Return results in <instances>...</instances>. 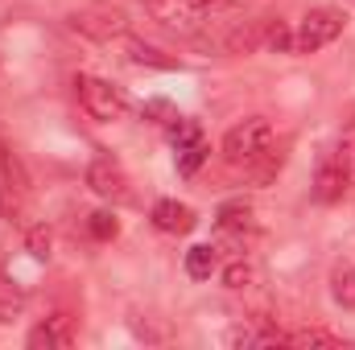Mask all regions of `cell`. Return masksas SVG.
<instances>
[{"mask_svg":"<svg viewBox=\"0 0 355 350\" xmlns=\"http://www.w3.org/2000/svg\"><path fill=\"white\" fill-rule=\"evenodd\" d=\"M75 95H79L83 111H87L91 120H99V124L124 120V111H128V99H124V91H120V87H112L107 79L75 75Z\"/></svg>","mask_w":355,"mask_h":350,"instance_id":"6da1fadb","label":"cell"},{"mask_svg":"<svg viewBox=\"0 0 355 350\" xmlns=\"http://www.w3.org/2000/svg\"><path fill=\"white\" fill-rule=\"evenodd\" d=\"M268 145H272V124H268L265 116H252V120L227 128V136H223V157H227L232 165H248L252 157L265 153Z\"/></svg>","mask_w":355,"mask_h":350,"instance_id":"7a4b0ae2","label":"cell"},{"mask_svg":"<svg viewBox=\"0 0 355 350\" xmlns=\"http://www.w3.org/2000/svg\"><path fill=\"white\" fill-rule=\"evenodd\" d=\"M71 29L91 37V42H112V37L128 33V12L116 4H83L71 12Z\"/></svg>","mask_w":355,"mask_h":350,"instance_id":"3957f363","label":"cell"},{"mask_svg":"<svg viewBox=\"0 0 355 350\" xmlns=\"http://www.w3.org/2000/svg\"><path fill=\"white\" fill-rule=\"evenodd\" d=\"M343 25H347V17H343L339 8H310V12L302 17L297 33H293V50H297V54H314V50L331 46V42L343 33Z\"/></svg>","mask_w":355,"mask_h":350,"instance_id":"277c9868","label":"cell"},{"mask_svg":"<svg viewBox=\"0 0 355 350\" xmlns=\"http://www.w3.org/2000/svg\"><path fill=\"white\" fill-rule=\"evenodd\" d=\"M347 157H343V149H322L318 153V169H314V185H310V194H314V202H339L343 198V190H347Z\"/></svg>","mask_w":355,"mask_h":350,"instance_id":"5b68a950","label":"cell"},{"mask_svg":"<svg viewBox=\"0 0 355 350\" xmlns=\"http://www.w3.org/2000/svg\"><path fill=\"white\" fill-rule=\"evenodd\" d=\"M145 4H149V12H153L162 25L186 29V33H194V29L202 25V17L215 8V4H207V0H145Z\"/></svg>","mask_w":355,"mask_h":350,"instance_id":"8992f818","label":"cell"},{"mask_svg":"<svg viewBox=\"0 0 355 350\" xmlns=\"http://www.w3.org/2000/svg\"><path fill=\"white\" fill-rule=\"evenodd\" d=\"M87 185L99 194V198H112V202H120V198H128V177L124 169L112 161V157H95L87 165Z\"/></svg>","mask_w":355,"mask_h":350,"instance_id":"52a82bcc","label":"cell"},{"mask_svg":"<svg viewBox=\"0 0 355 350\" xmlns=\"http://www.w3.org/2000/svg\"><path fill=\"white\" fill-rule=\"evenodd\" d=\"M194 210L186 206V202H174V198H162L157 206H153V227L157 231H166V235H190L194 231Z\"/></svg>","mask_w":355,"mask_h":350,"instance_id":"ba28073f","label":"cell"},{"mask_svg":"<svg viewBox=\"0 0 355 350\" xmlns=\"http://www.w3.org/2000/svg\"><path fill=\"white\" fill-rule=\"evenodd\" d=\"M71 338H75V330H71V317H62V313H54V317H46L42 326L29 330V347L33 350H62L71 347Z\"/></svg>","mask_w":355,"mask_h":350,"instance_id":"9c48e42d","label":"cell"},{"mask_svg":"<svg viewBox=\"0 0 355 350\" xmlns=\"http://www.w3.org/2000/svg\"><path fill=\"white\" fill-rule=\"evenodd\" d=\"M215 223H219V231L244 235V231H252V206H248L244 198H232V202H223V206H219Z\"/></svg>","mask_w":355,"mask_h":350,"instance_id":"30bf717a","label":"cell"},{"mask_svg":"<svg viewBox=\"0 0 355 350\" xmlns=\"http://www.w3.org/2000/svg\"><path fill=\"white\" fill-rule=\"evenodd\" d=\"M331 297H335V305L355 309V264L339 260L331 268Z\"/></svg>","mask_w":355,"mask_h":350,"instance_id":"8fae6325","label":"cell"},{"mask_svg":"<svg viewBox=\"0 0 355 350\" xmlns=\"http://www.w3.org/2000/svg\"><path fill=\"white\" fill-rule=\"evenodd\" d=\"M128 58H132L137 66H157V71H174L178 66V58L162 54V50L149 46V42H137V37H128Z\"/></svg>","mask_w":355,"mask_h":350,"instance_id":"7c38bea8","label":"cell"},{"mask_svg":"<svg viewBox=\"0 0 355 350\" xmlns=\"http://www.w3.org/2000/svg\"><path fill=\"white\" fill-rule=\"evenodd\" d=\"M215 264H219V256H215L211 243H194V248L186 252V276H190V280H211Z\"/></svg>","mask_w":355,"mask_h":350,"instance_id":"4fadbf2b","label":"cell"},{"mask_svg":"<svg viewBox=\"0 0 355 350\" xmlns=\"http://www.w3.org/2000/svg\"><path fill=\"white\" fill-rule=\"evenodd\" d=\"M265 46L272 50V54H293V33H289V25H285V21H272V17H268Z\"/></svg>","mask_w":355,"mask_h":350,"instance_id":"5bb4252c","label":"cell"},{"mask_svg":"<svg viewBox=\"0 0 355 350\" xmlns=\"http://www.w3.org/2000/svg\"><path fill=\"white\" fill-rule=\"evenodd\" d=\"M25 248H29V256L33 260H50V248H54V235H50V227H29L25 231Z\"/></svg>","mask_w":355,"mask_h":350,"instance_id":"9a60e30c","label":"cell"},{"mask_svg":"<svg viewBox=\"0 0 355 350\" xmlns=\"http://www.w3.org/2000/svg\"><path fill=\"white\" fill-rule=\"evenodd\" d=\"M207 153H211V149H207V140L182 145V149H178V174H194V169L207 161Z\"/></svg>","mask_w":355,"mask_h":350,"instance_id":"2e32d148","label":"cell"},{"mask_svg":"<svg viewBox=\"0 0 355 350\" xmlns=\"http://www.w3.org/2000/svg\"><path fill=\"white\" fill-rule=\"evenodd\" d=\"M170 140H174V149L194 145V140H202V128H198L194 120H186V116H174V120H170Z\"/></svg>","mask_w":355,"mask_h":350,"instance_id":"e0dca14e","label":"cell"},{"mask_svg":"<svg viewBox=\"0 0 355 350\" xmlns=\"http://www.w3.org/2000/svg\"><path fill=\"white\" fill-rule=\"evenodd\" d=\"M87 227H91L95 239H116V235H120V223H116L112 210H95V214H87Z\"/></svg>","mask_w":355,"mask_h":350,"instance_id":"ac0fdd59","label":"cell"},{"mask_svg":"<svg viewBox=\"0 0 355 350\" xmlns=\"http://www.w3.org/2000/svg\"><path fill=\"white\" fill-rule=\"evenodd\" d=\"M252 276H257L252 264H244V260H232L227 268H223V284H227V288H248Z\"/></svg>","mask_w":355,"mask_h":350,"instance_id":"d6986e66","label":"cell"},{"mask_svg":"<svg viewBox=\"0 0 355 350\" xmlns=\"http://www.w3.org/2000/svg\"><path fill=\"white\" fill-rule=\"evenodd\" d=\"M289 342L293 347H339V338L327 330H302V334H289Z\"/></svg>","mask_w":355,"mask_h":350,"instance_id":"ffe728a7","label":"cell"},{"mask_svg":"<svg viewBox=\"0 0 355 350\" xmlns=\"http://www.w3.org/2000/svg\"><path fill=\"white\" fill-rule=\"evenodd\" d=\"M21 305H25L21 297H4V293H0V322H4V326H8V322H17Z\"/></svg>","mask_w":355,"mask_h":350,"instance_id":"44dd1931","label":"cell"},{"mask_svg":"<svg viewBox=\"0 0 355 350\" xmlns=\"http://www.w3.org/2000/svg\"><path fill=\"white\" fill-rule=\"evenodd\" d=\"M207 4H236V0H207Z\"/></svg>","mask_w":355,"mask_h":350,"instance_id":"7402d4cb","label":"cell"}]
</instances>
